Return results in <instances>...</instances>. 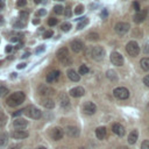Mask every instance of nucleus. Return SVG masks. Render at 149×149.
<instances>
[{
	"label": "nucleus",
	"mask_w": 149,
	"mask_h": 149,
	"mask_svg": "<svg viewBox=\"0 0 149 149\" xmlns=\"http://www.w3.org/2000/svg\"><path fill=\"white\" fill-rule=\"evenodd\" d=\"M24 99H26V94H24L22 91H17V92L12 93V94L7 98L6 102H7V105L10 106V107H16V106L21 105V104L24 101Z\"/></svg>",
	"instance_id": "1"
},
{
	"label": "nucleus",
	"mask_w": 149,
	"mask_h": 149,
	"mask_svg": "<svg viewBox=\"0 0 149 149\" xmlns=\"http://www.w3.org/2000/svg\"><path fill=\"white\" fill-rule=\"evenodd\" d=\"M56 57L58 58V61L62 63V65L64 66H68V65H71L72 64V58L70 57L69 55V50L66 48H61L57 50L56 52Z\"/></svg>",
	"instance_id": "2"
},
{
	"label": "nucleus",
	"mask_w": 149,
	"mask_h": 149,
	"mask_svg": "<svg viewBox=\"0 0 149 149\" xmlns=\"http://www.w3.org/2000/svg\"><path fill=\"white\" fill-rule=\"evenodd\" d=\"M23 113H24L28 118H31V119H34V120H37V119H40V118L42 116V112H41L36 106H34V105L27 106V107L23 109Z\"/></svg>",
	"instance_id": "3"
},
{
	"label": "nucleus",
	"mask_w": 149,
	"mask_h": 149,
	"mask_svg": "<svg viewBox=\"0 0 149 149\" xmlns=\"http://www.w3.org/2000/svg\"><path fill=\"white\" fill-rule=\"evenodd\" d=\"M91 57L94 61H102L105 57V49L100 45H94L91 48Z\"/></svg>",
	"instance_id": "4"
},
{
	"label": "nucleus",
	"mask_w": 149,
	"mask_h": 149,
	"mask_svg": "<svg viewBox=\"0 0 149 149\" xmlns=\"http://www.w3.org/2000/svg\"><path fill=\"white\" fill-rule=\"evenodd\" d=\"M126 51L128 52L129 56L132 57H136L139 54H140V47L137 44V42L135 41H129L126 45Z\"/></svg>",
	"instance_id": "5"
},
{
	"label": "nucleus",
	"mask_w": 149,
	"mask_h": 149,
	"mask_svg": "<svg viewBox=\"0 0 149 149\" xmlns=\"http://www.w3.org/2000/svg\"><path fill=\"white\" fill-rule=\"evenodd\" d=\"M113 94H114L115 98H118L120 100H125L129 97V91L126 87L120 86V87H116V88L113 90Z\"/></svg>",
	"instance_id": "6"
},
{
	"label": "nucleus",
	"mask_w": 149,
	"mask_h": 149,
	"mask_svg": "<svg viewBox=\"0 0 149 149\" xmlns=\"http://www.w3.org/2000/svg\"><path fill=\"white\" fill-rule=\"evenodd\" d=\"M38 93H40L41 95H44V97L49 98L50 95H54V94L56 93V91H55V88H52L51 86H49V85H47V84H43V85H40V87H38Z\"/></svg>",
	"instance_id": "7"
},
{
	"label": "nucleus",
	"mask_w": 149,
	"mask_h": 149,
	"mask_svg": "<svg viewBox=\"0 0 149 149\" xmlns=\"http://www.w3.org/2000/svg\"><path fill=\"white\" fill-rule=\"evenodd\" d=\"M129 28H130V26L127 22H118L114 26V29H115L116 34H119V35H125L129 30Z\"/></svg>",
	"instance_id": "8"
},
{
	"label": "nucleus",
	"mask_w": 149,
	"mask_h": 149,
	"mask_svg": "<svg viewBox=\"0 0 149 149\" xmlns=\"http://www.w3.org/2000/svg\"><path fill=\"white\" fill-rule=\"evenodd\" d=\"M109 59H111V62H112L113 65L121 66V65L123 64V57H122V55L119 54V52H116V51H113V52L111 54Z\"/></svg>",
	"instance_id": "9"
},
{
	"label": "nucleus",
	"mask_w": 149,
	"mask_h": 149,
	"mask_svg": "<svg viewBox=\"0 0 149 149\" xmlns=\"http://www.w3.org/2000/svg\"><path fill=\"white\" fill-rule=\"evenodd\" d=\"M84 43H83V41H80V40H73V41H71L70 42V48H71V50L73 51V52H80L83 49H84Z\"/></svg>",
	"instance_id": "10"
},
{
	"label": "nucleus",
	"mask_w": 149,
	"mask_h": 149,
	"mask_svg": "<svg viewBox=\"0 0 149 149\" xmlns=\"http://www.w3.org/2000/svg\"><path fill=\"white\" fill-rule=\"evenodd\" d=\"M95 111H97V106H95L93 102H91V101H87V102H85V104L83 105V112H84L85 114H87V115L94 114Z\"/></svg>",
	"instance_id": "11"
},
{
	"label": "nucleus",
	"mask_w": 149,
	"mask_h": 149,
	"mask_svg": "<svg viewBox=\"0 0 149 149\" xmlns=\"http://www.w3.org/2000/svg\"><path fill=\"white\" fill-rule=\"evenodd\" d=\"M50 135H51L52 140L58 141V140H61V139L64 136V129H62L61 127H55V128L51 129Z\"/></svg>",
	"instance_id": "12"
},
{
	"label": "nucleus",
	"mask_w": 149,
	"mask_h": 149,
	"mask_svg": "<svg viewBox=\"0 0 149 149\" xmlns=\"http://www.w3.org/2000/svg\"><path fill=\"white\" fill-rule=\"evenodd\" d=\"M13 126H14L15 129H17V130H22V129H24V128L28 126V122H27L24 119L19 118V119H15V120H14Z\"/></svg>",
	"instance_id": "13"
},
{
	"label": "nucleus",
	"mask_w": 149,
	"mask_h": 149,
	"mask_svg": "<svg viewBox=\"0 0 149 149\" xmlns=\"http://www.w3.org/2000/svg\"><path fill=\"white\" fill-rule=\"evenodd\" d=\"M64 132L70 136V137H77L79 135V128L76 126H66Z\"/></svg>",
	"instance_id": "14"
},
{
	"label": "nucleus",
	"mask_w": 149,
	"mask_h": 149,
	"mask_svg": "<svg viewBox=\"0 0 149 149\" xmlns=\"http://www.w3.org/2000/svg\"><path fill=\"white\" fill-rule=\"evenodd\" d=\"M69 93H70V95L73 97V98H79V97H81V95L85 94V90H84V87H81V86H77V87L71 88Z\"/></svg>",
	"instance_id": "15"
},
{
	"label": "nucleus",
	"mask_w": 149,
	"mask_h": 149,
	"mask_svg": "<svg viewBox=\"0 0 149 149\" xmlns=\"http://www.w3.org/2000/svg\"><path fill=\"white\" fill-rule=\"evenodd\" d=\"M59 74H61L59 70H52V71H50V72L47 74V77H45L47 83H52V81L57 80V79L59 78Z\"/></svg>",
	"instance_id": "16"
},
{
	"label": "nucleus",
	"mask_w": 149,
	"mask_h": 149,
	"mask_svg": "<svg viewBox=\"0 0 149 149\" xmlns=\"http://www.w3.org/2000/svg\"><path fill=\"white\" fill-rule=\"evenodd\" d=\"M58 102L62 107H68L70 105V99H69V95L65 94V93H61L58 95Z\"/></svg>",
	"instance_id": "17"
},
{
	"label": "nucleus",
	"mask_w": 149,
	"mask_h": 149,
	"mask_svg": "<svg viewBox=\"0 0 149 149\" xmlns=\"http://www.w3.org/2000/svg\"><path fill=\"white\" fill-rule=\"evenodd\" d=\"M112 130L118 136H123L125 135V127L122 125H120V123H114L112 126Z\"/></svg>",
	"instance_id": "18"
},
{
	"label": "nucleus",
	"mask_w": 149,
	"mask_h": 149,
	"mask_svg": "<svg viewBox=\"0 0 149 149\" xmlns=\"http://www.w3.org/2000/svg\"><path fill=\"white\" fill-rule=\"evenodd\" d=\"M28 132H26V130H14L13 133H12V137L13 139H15V140H21V139H26V137H28Z\"/></svg>",
	"instance_id": "19"
},
{
	"label": "nucleus",
	"mask_w": 149,
	"mask_h": 149,
	"mask_svg": "<svg viewBox=\"0 0 149 149\" xmlns=\"http://www.w3.org/2000/svg\"><path fill=\"white\" fill-rule=\"evenodd\" d=\"M146 16H147V9L143 10V12H137V13L134 15V19H133V20H134L135 23H142V22L144 21Z\"/></svg>",
	"instance_id": "20"
},
{
	"label": "nucleus",
	"mask_w": 149,
	"mask_h": 149,
	"mask_svg": "<svg viewBox=\"0 0 149 149\" xmlns=\"http://www.w3.org/2000/svg\"><path fill=\"white\" fill-rule=\"evenodd\" d=\"M66 74H68L69 79H71L72 81H79V79H80L79 73H78L74 69H69L68 72H66Z\"/></svg>",
	"instance_id": "21"
},
{
	"label": "nucleus",
	"mask_w": 149,
	"mask_h": 149,
	"mask_svg": "<svg viewBox=\"0 0 149 149\" xmlns=\"http://www.w3.org/2000/svg\"><path fill=\"white\" fill-rule=\"evenodd\" d=\"M137 139H139V132H137V129H134L128 135V143L129 144H134L137 141Z\"/></svg>",
	"instance_id": "22"
},
{
	"label": "nucleus",
	"mask_w": 149,
	"mask_h": 149,
	"mask_svg": "<svg viewBox=\"0 0 149 149\" xmlns=\"http://www.w3.org/2000/svg\"><path fill=\"white\" fill-rule=\"evenodd\" d=\"M41 104H42L43 107H45V108H48V109L55 107V101H54L52 99H50V98H44V99H42Z\"/></svg>",
	"instance_id": "23"
},
{
	"label": "nucleus",
	"mask_w": 149,
	"mask_h": 149,
	"mask_svg": "<svg viewBox=\"0 0 149 149\" xmlns=\"http://www.w3.org/2000/svg\"><path fill=\"white\" fill-rule=\"evenodd\" d=\"M95 136L99 140H104L105 136H106V128L105 127H98L95 129Z\"/></svg>",
	"instance_id": "24"
},
{
	"label": "nucleus",
	"mask_w": 149,
	"mask_h": 149,
	"mask_svg": "<svg viewBox=\"0 0 149 149\" xmlns=\"http://www.w3.org/2000/svg\"><path fill=\"white\" fill-rule=\"evenodd\" d=\"M140 65H141V69L143 71H149V58L148 57H144L140 61Z\"/></svg>",
	"instance_id": "25"
},
{
	"label": "nucleus",
	"mask_w": 149,
	"mask_h": 149,
	"mask_svg": "<svg viewBox=\"0 0 149 149\" xmlns=\"http://www.w3.org/2000/svg\"><path fill=\"white\" fill-rule=\"evenodd\" d=\"M106 76H107V78H108L109 80H112V81H116V80H118V76H116L115 71H113V70H108V71L106 72Z\"/></svg>",
	"instance_id": "26"
},
{
	"label": "nucleus",
	"mask_w": 149,
	"mask_h": 149,
	"mask_svg": "<svg viewBox=\"0 0 149 149\" xmlns=\"http://www.w3.org/2000/svg\"><path fill=\"white\" fill-rule=\"evenodd\" d=\"M7 142H8V136H7V134H1V135H0V148L5 147V146L7 144Z\"/></svg>",
	"instance_id": "27"
},
{
	"label": "nucleus",
	"mask_w": 149,
	"mask_h": 149,
	"mask_svg": "<svg viewBox=\"0 0 149 149\" xmlns=\"http://www.w3.org/2000/svg\"><path fill=\"white\" fill-rule=\"evenodd\" d=\"M80 22L77 24V29H83L87 23H88V19L87 17H83L81 20H79Z\"/></svg>",
	"instance_id": "28"
},
{
	"label": "nucleus",
	"mask_w": 149,
	"mask_h": 149,
	"mask_svg": "<svg viewBox=\"0 0 149 149\" xmlns=\"http://www.w3.org/2000/svg\"><path fill=\"white\" fill-rule=\"evenodd\" d=\"M87 40L88 41H98L99 40V34L98 33H88L87 34Z\"/></svg>",
	"instance_id": "29"
},
{
	"label": "nucleus",
	"mask_w": 149,
	"mask_h": 149,
	"mask_svg": "<svg viewBox=\"0 0 149 149\" xmlns=\"http://www.w3.org/2000/svg\"><path fill=\"white\" fill-rule=\"evenodd\" d=\"M54 12H55L57 15H61V14H63V12H64V7H63L62 5H56V6L54 7Z\"/></svg>",
	"instance_id": "30"
},
{
	"label": "nucleus",
	"mask_w": 149,
	"mask_h": 149,
	"mask_svg": "<svg viewBox=\"0 0 149 149\" xmlns=\"http://www.w3.org/2000/svg\"><path fill=\"white\" fill-rule=\"evenodd\" d=\"M83 12H84V6H83V5H77V6L74 7V9H73L74 15H79V14H81Z\"/></svg>",
	"instance_id": "31"
},
{
	"label": "nucleus",
	"mask_w": 149,
	"mask_h": 149,
	"mask_svg": "<svg viewBox=\"0 0 149 149\" xmlns=\"http://www.w3.org/2000/svg\"><path fill=\"white\" fill-rule=\"evenodd\" d=\"M61 29H62L63 31L68 33V31L71 29V23H70V22H63V23L61 24Z\"/></svg>",
	"instance_id": "32"
},
{
	"label": "nucleus",
	"mask_w": 149,
	"mask_h": 149,
	"mask_svg": "<svg viewBox=\"0 0 149 149\" xmlns=\"http://www.w3.org/2000/svg\"><path fill=\"white\" fill-rule=\"evenodd\" d=\"M87 72H88L87 65H85V64L80 65V68H79V70H78V73H79V74H86Z\"/></svg>",
	"instance_id": "33"
},
{
	"label": "nucleus",
	"mask_w": 149,
	"mask_h": 149,
	"mask_svg": "<svg viewBox=\"0 0 149 149\" xmlns=\"http://www.w3.org/2000/svg\"><path fill=\"white\" fill-rule=\"evenodd\" d=\"M24 26H26V21H23V20H21V19H20V21H17V22L14 23V28H16V29H19V28H24Z\"/></svg>",
	"instance_id": "34"
},
{
	"label": "nucleus",
	"mask_w": 149,
	"mask_h": 149,
	"mask_svg": "<svg viewBox=\"0 0 149 149\" xmlns=\"http://www.w3.org/2000/svg\"><path fill=\"white\" fill-rule=\"evenodd\" d=\"M6 121H7L6 115L0 111V128H1V127H3V125L6 123Z\"/></svg>",
	"instance_id": "35"
},
{
	"label": "nucleus",
	"mask_w": 149,
	"mask_h": 149,
	"mask_svg": "<svg viewBox=\"0 0 149 149\" xmlns=\"http://www.w3.org/2000/svg\"><path fill=\"white\" fill-rule=\"evenodd\" d=\"M8 93V88L5 86H0V97H5Z\"/></svg>",
	"instance_id": "36"
},
{
	"label": "nucleus",
	"mask_w": 149,
	"mask_h": 149,
	"mask_svg": "<svg viewBox=\"0 0 149 149\" xmlns=\"http://www.w3.org/2000/svg\"><path fill=\"white\" fill-rule=\"evenodd\" d=\"M28 16H29V13H28V12H21V13H20V17H21V20H23V21H26V20L28 19Z\"/></svg>",
	"instance_id": "37"
},
{
	"label": "nucleus",
	"mask_w": 149,
	"mask_h": 149,
	"mask_svg": "<svg viewBox=\"0 0 149 149\" xmlns=\"http://www.w3.org/2000/svg\"><path fill=\"white\" fill-rule=\"evenodd\" d=\"M57 19H55V17H50L49 20H48V24L49 26H56L57 24Z\"/></svg>",
	"instance_id": "38"
},
{
	"label": "nucleus",
	"mask_w": 149,
	"mask_h": 149,
	"mask_svg": "<svg viewBox=\"0 0 149 149\" xmlns=\"http://www.w3.org/2000/svg\"><path fill=\"white\" fill-rule=\"evenodd\" d=\"M143 52L144 54H149V40L144 43V45H143Z\"/></svg>",
	"instance_id": "39"
},
{
	"label": "nucleus",
	"mask_w": 149,
	"mask_h": 149,
	"mask_svg": "<svg viewBox=\"0 0 149 149\" xmlns=\"http://www.w3.org/2000/svg\"><path fill=\"white\" fill-rule=\"evenodd\" d=\"M141 149H149V141L148 140H144L141 144Z\"/></svg>",
	"instance_id": "40"
},
{
	"label": "nucleus",
	"mask_w": 149,
	"mask_h": 149,
	"mask_svg": "<svg viewBox=\"0 0 149 149\" xmlns=\"http://www.w3.org/2000/svg\"><path fill=\"white\" fill-rule=\"evenodd\" d=\"M52 35H54V31H52V30H47V31L44 33L43 37H44V38H49V37H51Z\"/></svg>",
	"instance_id": "41"
},
{
	"label": "nucleus",
	"mask_w": 149,
	"mask_h": 149,
	"mask_svg": "<svg viewBox=\"0 0 149 149\" xmlns=\"http://www.w3.org/2000/svg\"><path fill=\"white\" fill-rule=\"evenodd\" d=\"M26 5H27V0H17L16 1V6H19V7H23Z\"/></svg>",
	"instance_id": "42"
},
{
	"label": "nucleus",
	"mask_w": 149,
	"mask_h": 149,
	"mask_svg": "<svg viewBox=\"0 0 149 149\" xmlns=\"http://www.w3.org/2000/svg\"><path fill=\"white\" fill-rule=\"evenodd\" d=\"M64 9H65V10H64L63 13L65 14V16H66V17H70V16H71V14H72V13H71L70 7H66V8H64Z\"/></svg>",
	"instance_id": "43"
},
{
	"label": "nucleus",
	"mask_w": 149,
	"mask_h": 149,
	"mask_svg": "<svg viewBox=\"0 0 149 149\" xmlns=\"http://www.w3.org/2000/svg\"><path fill=\"white\" fill-rule=\"evenodd\" d=\"M143 84H144L146 86H148V87H149V74L144 76V78H143Z\"/></svg>",
	"instance_id": "44"
},
{
	"label": "nucleus",
	"mask_w": 149,
	"mask_h": 149,
	"mask_svg": "<svg viewBox=\"0 0 149 149\" xmlns=\"http://www.w3.org/2000/svg\"><path fill=\"white\" fill-rule=\"evenodd\" d=\"M133 7H134V9H135L136 12H140V5H139L137 1H134V2H133Z\"/></svg>",
	"instance_id": "45"
},
{
	"label": "nucleus",
	"mask_w": 149,
	"mask_h": 149,
	"mask_svg": "<svg viewBox=\"0 0 149 149\" xmlns=\"http://www.w3.org/2000/svg\"><path fill=\"white\" fill-rule=\"evenodd\" d=\"M12 50H13V45H10V44H8V45L5 48V51H6L7 54H8V52H10Z\"/></svg>",
	"instance_id": "46"
},
{
	"label": "nucleus",
	"mask_w": 149,
	"mask_h": 149,
	"mask_svg": "<svg viewBox=\"0 0 149 149\" xmlns=\"http://www.w3.org/2000/svg\"><path fill=\"white\" fill-rule=\"evenodd\" d=\"M36 14H37V15H45V14H47V10L42 8V9H40V10L36 13Z\"/></svg>",
	"instance_id": "47"
},
{
	"label": "nucleus",
	"mask_w": 149,
	"mask_h": 149,
	"mask_svg": "<svg viewBox=\"0 0 149 149\" xmlns=\"http://www.w3.org/2000/svg\"><path fill=\"white\" fill-rule=\"evenodd\" d=\"M44 49H45V47H44V45H40V48H37V49H36V54H38V52H42Z\"/></svg>",
	"instance_id": "48"
},
{
	"label": "nucleus",
	"mask_w": 149,
	"mask_h": 149,
	"mask_svg": "<svg viewBox=\"0 0 149 149\" xmlns=\"http://www.w3.org/2000/svg\"><path fill=\"white\" fill-rule=\"evenodd\" d=\"M26 65H27L26 63H20V64H19L16 68H17L19 70H21V69H24V68H26Z\"/></svg>",
	"instance_id": "49"
},
{
	"label": "nucleus",
	"mask_w": 149,
	"mask_h": 149,
	"mask_svg": "<svg viewBox=\"0 0 149 149\" xmlns=\"http://www.w3.org/2000/svg\"><path fill=\"white\" fill-rule=\"evenodd\" d=\"M23 113V109H20V111H16L14 114H13V116H17V115H20V114H22Z\"/></svg>",
	"instance_id": "50"
},
{
	"label": "nucleus",
	"mask_w": 149,
	"mask_h": 149,
	"mask_svg": "<svg viewBox=\"0 0 149 149\" xmlns=\"http://www.w3.org/2000/svg\"><path fill=\"white\" fill-rule=\"evenodd\" d=\"M3 7H5V0H0V10L3 9Z\"/></svg>",
	"instance_id": "51"
},
{
	"label": "nucleus",
	"mask_w": 149,
	"mask_h": 149,
	"mask_svg": "<svg viewBox=\"0 0 149 149\" xmlns=\"http://www.w3.org/2000/svg\"><path fill=\"white\" fill-rule=\"evenodd\" d=\"M9 149H20V147H19V144H13L9 147Z\"/></svg>",
	"instance_id": "52"
},
{
	"label": "nucleus",
	"mask_w": 149,
	"mask_h": 149,
	"mask_svg": "<svg viewBox=\"0 0 149 149\" xmlns=\"http://www.w3.org/2000/svg\"><path fill=\"white\" fill-rule=\"evenodd\" d=\"M28 56H30V52H29V51H28V52H24V54L22 55V58H27Z\"/></svg>",
	"instance_id": "53"
},
{
	"label": "nucleus",
	"mask_w": 149,
	"mask_h": 149,
	"mask_svg": "<svg viewBox=\"0 0 149 149\" xmlns=\"http://www.w3.org/2000/svg\"><path fill=\"white\" fill-rule=\"evenodd\" d=\"M33 23H34V24H38V23H40V19H35V20H33Z\"/></svg>",
	"instance_id": "54"
},
{
	"label": "nucleus",
	"mask_w": 149,
	"mask_h": 149,
	"mask_svg": "<svg viewBox=\"0 0 149 149\" xmlns=\"http://www.w3.org/2000/svg\"><path fill=\"white\" fill-rule=\"evenodd\" d=\"M107 16V12L106 10H104L102 13H101V17H106Z\"/></svg>",
	"instance_id": "55"
},
{
	"label": "nucleus",
	"mask_w": 149,
	"mask_h": 149,
	"mask_svg": "<svg viewBox=\"0 0 149 149\" xmlns=\"http://www.w3.org/2000/svg\"><path fill=\"white\" fill-rule=\"evenodd\" d=\"M2 23H3V17L0 15V24H2Z\"/></svg>",
	"instance_id": "56"
},
{
	"label": "nucleus",
	"mask_w": 149,
	"mask_h": 149,
	"mask_svg": "<svg viewBox=\"0 0 149 149\" xmlns=\"http://www.w3.org/2000/svg\"><path fill=\"white\" fill-rule=\"evenodd\" d=\"M10 40H12V41H17V37H16V36H13Z\"/></svg>",
	"instance_id": "57"
},
{
	"label": "nucleus",
	"mask_w": 149,
	"mask_h": 149,
	"mask_svg": "<svg viewBox=\"0 0 149 149\" xmlns=\"http://www.w3.org/2000/svg\"><path fill=\"white\" fill-rule=\"evenodd\" d=\"M34 2H35V3H41L42 1H41V0H34Z\"/></svg>",
	"instance_id": "58"
},
{
	"label": "nucleus",
	"mask_w": 149,
	"mask_h": 149,
	"mask_svg": "<svg viewBox=\"0 0 149 149\" xmlns=\"http://www.w3.org/2000/svg\"><path fill=\"white\" fill-rule=\"evenodd\" d=\"M57 149H68L66 147H59V148H57Z\"/></svg>",
	"instance_id": "59"
},
{
	"label": "nucleus",
	"mask_w": 149,
	"mask_h": 149,
	"mask_svg": "<svg viewBox=\"0 0 149 149\" xmlns=\"http://www.w3.org/2000/svg\"><path fill=\"white\" fill-rule=\"evenodd\" d=\"M37 149H47V148H45V147H38Z\"/></svg>",
	"instance_id": "60"
},
{
	"label": "nucleus",
	"mask_w": 149,
	"mask_h": 149,
	"mask_svg": "<svg viewBox=\"0 0 149 149\" xmlns=\"http://www.w3.org/2000/svg\"><path fill=\"white\" fill-rule=\"evenodd\" d=\"M77 149H84V148H83V147H79V148H77Z\"/></svg>",
	"instance_id": "61"
},
{
	"label": "nucleus",
	"mask_w": 149,
	"mask_h": 149,
	"mask_svg": "<svg viewBox=\"0 0 149 149\" xmlns=\"http://www.w3.org/2000/svg\"><path fill=\"white\" fill-rule=\"evenodd\" d=\"M1 64H2V62H0V65H1Z\"/></svg>",
	"instance_id": "62"
},
{
	"label": "nucleus",
	"mask_w": 149,
	"mask_h": 149,
	"mask_svg": "<svg viewBox=\"0 0 149 149\" xmlns=\"http://www.w3.org/2000/svg\"><path fill=\"white\" fill-rule=\"evenodd\" d=\"M58 1H64V0H58Z\"/></svg>",
	"instance_id": "63"
},
{
	"label": "nucleus",
	"mask_w": 149,
	"mask_h": 149,
	"mask_svg": "<svg viewBox=\"0 0 149 149\" xmlns=\"http://www.w3.org/2000/svg\"><path fill=\"white\" fill-rule=\"evenodd\" d=\"M122 149H128V148H122Z\"/></svg>",
	"instance_id": "64"
}]
</instances>
